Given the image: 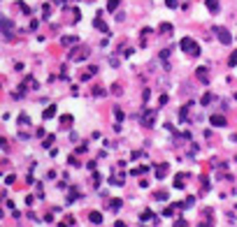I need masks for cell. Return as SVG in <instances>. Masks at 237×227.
Returning a JSON list of instances; mask_svg holds the SVG:
<instances>
[{
	"instance_id": "obj_1",
	"label": "cell",
	"mask_w": 237,
	"mask_h": 227,
	"mask_svg": "<svg viewBox=\"0 0 237 227\" xmlns=\"http://www.w3.org/2000/svg\"><path fill=\"white\" fill-rule=\"evenodd\" d=\"M179 46H181V51L188 53L191 58H198V56H200V46H198V42H195L193 37H184V40L179 42Z\"/></svg>"
},
{
	"instance_id": "obj_2",
	"label": "cell",
	"mask_w": 237,
	"mask_h": 227,
	"mask_svg": "<svg viewBox=\"0 0 237 227\" xmlns=\"http://www.w3.org/2000/svg\"><path fill=\"white\" fill-rule=\"evenodd\" d=\"M212 30H214V33L218 35V40H221L223 44H230V42H233V37H230V33L226 30V28H221V26H214Z\"/></svg>"
},
{
	"instance_id": "obj_3",
	"label": "cell",
	"mask_w": 237,
	"mask_h": 227,
	"mask_svg": "<svg viewBox=\"0 0 237 227\" xmlns=\"http://www.w3.org/2000/svg\"><path fill=\"white\" fill-rule=\"evenodd\" d=\"M153 121H156V111H149V109H146L144 114H142V125H144V128H151Z\"/></svg>"
},
{
	"instance_id": "obj_4",
	"label": "cell",
	"mask_w": 237,
	"mask_h": 227,
	"mask_svg": "<svg viewBox=\"0 0 237 227\" xmlns=\"http://www.w3.org/2000/svg\"><path fill=\"white\" fill-rule=\"evenodd\" d=\"M209 123L214 128H226V116L223 114H214V116H209Z\"/></svg>"
},
{
	"instance_id": "obj_5",
	"label": "cell",
	"mask_w": 237,
	"mask_h": 227,
	"mask_svg": "<svg viewBox=\"0 0 237 227\" xmlns=\"http://www.w3.org/2000/svg\"><path fill=\"white\" fill-rule=\"evenodd\" d=\"M88 56V49H86V46H81V49L79 51H72V53H70V61H84V58Z\"/></svg>"
},
{
	"instance_id": "obj_6",
	"label": "cell",
	"mask_w": 237,
	"mask_h": 227,
	"mask_svg": "<svg viewBox=\"0 0 237 227\" xmlns=\"http://www.w3.org/2000/svg\"><path fill=\"white\" fill-rule=\"evenodd\" d=\"M140 220H151V223L156 225V223H158V216H156V213H151L149 209H146V211H142V213H140Z\"/></svg>"
},
{
	"instance_id": "obj_7",
	"label": "cell",
	"mask_w": 237,
	"mask_h": 227,
	"mask_svg": "<svg viewBox=\"0 0 237 227\" xmlns=\"http://www.w3.org/2000/svg\"><path fill=\"white\" fill-rule=\"evenodd\" d=\"M121 206H123L121 199H109V202H107V211H119Z\"/></svg>"
},
{
	"instance_id": "obj_8",
	"label": "cell",
	"mask_w": 237,
	"mask_h": 227,
	"mask_svg": "<svg viewBox=\"0 0 237 227\" xmlns=\"http://www.w3.org/2000/svg\"><path fill=\"white\" fill-rule=\"evenodd\" d=\"M93 28H98L100 33H107V23H105L102 19H96V21H93Z\"/></svg>"
},
{
	"instance_id": "obj_9",
	"label": "cell",
	"mask_w": 237,
	"mask_h": 227,
	"mask_svg": "<svg viewBox=\"0 0 237 227\" xmlns=\"http://www.w3.org/2000/svg\"><path fill=\"white\" fill-rule=\"evenodd\" d=\"M188 107H191V102L184 104L181 109H179V121H181V123H186V118H188V114H186V111H188Z\"/></svg>"
},
{
	"instance_id": "obj_10",
	"label": "cell",
	"mask_w": 237,
	"mask_h": 227,
	"mask_svg": "<svg viewBox=\"0 0 237 227\" xmlns=\"http://www.w3.org/2000/svg\"><path fill=\"white\" fill-rule=\"evenodd\" d=\"M195 74H198V79H200V81H209V74H207V67H198V72H195Z\"/></svg>"
},
{
	"instance_id": "obj_11",
	"label": "cell",
	"mask_w": 237,
	"mask_h": 227,
	"mask_svg": "<svg viewBox=\"0 0 237 227\" xmlns=\"http://www.w3.org/2000/svg\"><path fill=\"white\" fill-rule=\"evenodd\" d=\"M205 3H207V7H209L212 14H216V12H218V0H205Z\"/></svg>"
},
{
	"instance_id": "obj_12",
	"label": "cell",
	"mask_w": 237,
	"mask_h": 227,
	"mask_svg": "<svg viewBox=\"0 0 237 227\" xmlns=\"http://www.w3.org/2000/svg\"><path fill=\"white\" fill-rule=\"evenodd\" d=\"M88 218H91V223H93V225H100V223H102V213H98V211H93Z\"/></svg>"
},
{
	"instance_id": "obj_13",
	"label": "cell",
	"mask_w": 237,
	"mask_h": 227,
	"mask_svg": "<svg viewBox=\"0 0 237 227\" xmlns=\"http://www.w3.org/2000/svg\"><path fill=\"white\" fill-rule=\"evenodd\" d=\"M184 178H186L184 174H177V176H174V188H179V190L186 188V186H184Z\"/></svg>"
},
{
	"instance_id": "obj_14",
	"label": "cell",
	"mask_w": 237,
	"mask_h": 227,
	"mask_svg": "<svg viewBox=\"0 0 237 227\" xmlns=\"http://www.w3.org/2000/svg\"><path fill=\"white\" fill-rule=\"evenodd\" d=\"M165 174H168V165H158L156 176H158V178H165Z\"/></svg>"
},
{
	"instance_id": "obj_15",
	"label": "cell",
	"mask_w": 237,
	"mask_h": 227,
	"mask_svg": "<svg viewBox=\"0 0 237 227\" xmlns=\"http://www.w3.org/2000/svg\"><path fill=\"white\" fill-rule=\"evenodd\" d=\"M109 181H112V186H123V174H116V176H112Z\"/></svg>"
},
{
	"instance_id": "obj_16",
	"label": "cell",
	"mask_w": 237,
	"mask_h": 227,
	"mask_svg": "<svg viewBox=\"0 0 237 227\" xmlns=\"http://www.w3.org/2000/svg\"><path fill=\"white\" fill-rule=\"evenodd\" d=\"M149 169H151V167H140V169H133L130 174H133V176H140V174H146Z\"/></svg>"
},
{
	"instance_id": "obj_17",
	"label": "cell",
	"mask_w": 237,
	"mask_h": 227,
	"mask_svg": "<svg viewBox=\"0 0 237 227\" xmlns=\"http://www.w3.org/2000/svg\"><path fill=\"white\" fill-rule=\"evenodd\" d=\"M158 33H172V26H170V23H161V28H158Z\"/></svg>"
},
{
	"instance_id": "obj_18",
	"label": "cell",
	"mask_w": 237,
	"mask_h": 227,
	"mask_svg": "<svg viewBox=\"0 0 237 227\" xmlns=\"http://www.w3.org/2000/svg\"><path fill=\"white\" fill-rule=\"evenodd\" d=\"M54 114H56V107L51 104V107H47V111H44V118H54Z\"/></svg>"
},
{
	"instance_id": "obj_19",
	"label": "cell",
	"mask_w": 237,
	"mask_h": 227,
	"mask_svg": "<svg viewBox=\"0 0 237 227\" xmlns=\"http://www.w3.org/2000/svg\"><path fill=\"white\" fill-rule=\"evenodd\" d=\"M54 139H56V135H49V137H47V139L42 141V146H44V148H49L51 144H54Z\"/></svg>"
},
{
	"instance_id": "obj_20",
	"label": "cell",
	"mask_w": 237,
	"mask_h": 227,
	"mask_svg": "<svg viewBox=\"0 0 237 227\" xmlns=\"http://www.w3.org/2000/svg\"><path fill=\"white\" fill-rule=\"evenodd\" d=\"M119 3H121V0H107V9H109V12H114V9L119 7Z\"/></svg>"
},
{
	"instance_id": "obj_21",
	"label": "cell",
	"mask_w": 237,
	"mask_h": 227,
	"mask_svg": "<svg viewBox=\"0 0 237 227\" xmlns=\"http://www.w3.org/2000/svg\"><path fill=\"white\" fill-rule=\"evenodd\" d=\"M74 42H77V37H72V35H68V37H63V44H65V46L74 44Z\"/></svg>"
},
{
	"instance_id": "obj_22",
	"label": "cell",
	"mask_w": 237,
	"mask_h": 227,
	"mask_svg": "<svg viewBox=\"0 0 237 227\" xmlns=\"http://www.w3.org/2000/svg\"><path fill=\"white\" fill-rule=\"evenodd\" d=\"M228 65H230V67H235V65H237V51H233V56H230Z\"/></svg>"
},
{
	"instance_id": "obj_23",
	"label": "cell",
	"mask_w": 237,
	"mask_h": 227,
	"mask_svg": "<svg viewBox=\"0 0 237 227\" xmlns=\"http://www.w3.org/2000/svg\"><path fill=\"white\" fill-rule=\"evenodd\" d=\"M163 216H174V206H168V209H163Z\"/></svg>"
},
{
	"instance_id": "obj_24",
	"label": "cell",
	"mask_w": 237,
	"mask_h": 227,
	"mask_svg": "<svg viewBox=\"0 0 237 227\" xmlns=\"http://www.w3.org/2000/svg\"><path fill=\"white\" fill-rule=\"evenodd\" d=\"M74 197H79V193H77V190L72 188V190H70V195H68V204H70V202L74 199Z\"/></svg>"
},
{
	"instance_id": "obj_25",
	"label": "cell",
	"mask_w": 237,
	"mask_h": 227,
	"mask_svg": "<svg viewBox=\"0 0 237 227\" xmlns=\"http://www.w3.org/2000/svg\"><path fill=\"white\" fill-rule=\"evenodd\" d=\"M61 123H63V125H68V123H72V116H68V114H65V116H61Z\"/></svg>"
},
{
	"instance_id": "obj_26",
	"label": "cell",
	"mask_w": 237,
	"mask_h": 227,
	"mask_svg": "<svg viewBox=\"0 0 237 227\" xmlns=\"http://www.w3.org/2000/svg\"><path fill=\"white\" fill-rule=\"evenodd\" d=\"M93 186H100V174L98 172H93Z\"/></svg>"
},
{
	"instance_id": "obj_27",
	"label": "cell",
	"mask_w": 237,
	"mask_h": 227,
	"mask_svg": "<svg viewBox=\"0 0 237 227\" xmlns=\"http://www.w3.org/2000/svg\"><path fill=\"white\" fill-rule=\"evenodd\" d=\"M30 121H28V116H19V125H28Z\"/></svg>"
},
{
	"instance_id": "obj_28",
	"label": "cell",
	"mask_w": 237,
	"mask_h": 227,
	"mask_svg": "<svg viewBox=\"0 0 237 227\" xmlns=\"http://www.w3.org/2000/svg\"><path fill=\"white\" fill-rule=\"evenodd\" d=\"M114 111H116V121H123V111L121 109H114Z\"/></svg>"
},
{
	"instance_id": "obj_29",
	"label": "cell",
	"mask_w": 237,
	"mask_h": 227,
	"mask_svg": "<svg viewBox=\"0 0 237 227\" xmlns=\"http://www.w3.org/2000/svg\"><path fill=\"white\" fill-rule=\"evenodd\" d=\"M49 12H51V7H49V5H44V7H42V14H44V16H49Z\"/></svg>"
},
{
	"instance_id": "obj_30",
	"label": "cell",
	"mask_w": 237,
	"mask_h": 227,
	"mask_svg": "<svg viewBox=\"0 0 237 227\" xmlns=\"http://www.w3.org/2000/svg\"><path fill=\"white\" fill-rule=\"evenodd\" d=\"M174 225H177V227H184V225H188V223H186V220H184V218H179V220H177Z\"/></svg>"
},
{
	"instance_id": "obj_31",
	"label": "cell",
	"mask_w": 237,
	"mask_h": 227,
	"mask_svg": "<svg viewBox=\"0 0 237 227\" xmlns=\"http://www.w3.org/2000/svg\"><path fill=\"white\" fill-rule=\"evenodd\" d=\"M165 5L168 7H177V0H165Z\"/></svg>"
},
{
	"instance_id": "obj_32",
	"label": "cell",
	"mask_w": 237,
	"mask_h": 227,
	"mask_svg": "<svg viewBox=\"0 0 237 227\" xmlns=\"http://www.w3.org/2000/svg\"><path fill=\"white\" fill-rule=\"evenodd\" d=\"M54 3H56V5H65V0H54Z\"/></svg>"
},
{
	"instance_id": "obj_33",
	"label": "cell",
	"mask_w": 237,
	"mask_h": 227,
	"mask_svg": "<svg viewBox=\"0 0 237 227\" xmlns=\"http://www.w3.org/2000/svg\"><path fill=\"white\" fill-rule=\"evenodd\" d=\"M233 141H237V135H233Z\"/></svg>"
},
{
	"instance_id": "obj_34",
	"label": "cell",
	"mask_w": 237,
	"mask_h": 227,
	"mask_svg": "<svg viewBox=\"0 0 237 227\" xmlns=\"http://www.w3.org/2000/svg\"><path fill=\"white\" fill-rule=\"evenodd\" d=\"M235 100H237V93H235Z\"/></svg>"
}]
</instances>
